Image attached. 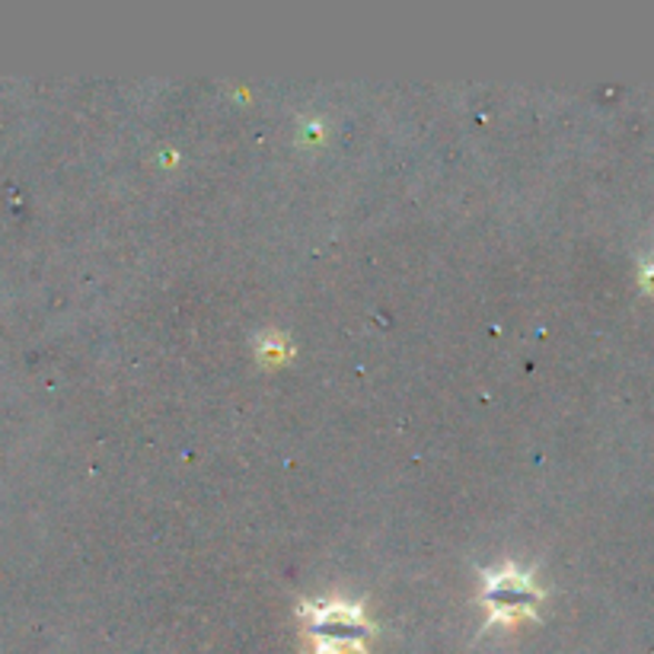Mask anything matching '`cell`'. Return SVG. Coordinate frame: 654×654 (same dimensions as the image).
Instances as JSON below:
<instances>
[{"label":"cell","instance_id":"obj_1","mask_svg":"<svg viewBox=\"0 0 654 654\" xmlns=\"http://www.w3.org/2000/svg\"><path fill=\"white\" fill-rule=\"evenodd\" d=\"M306 626L313 642L320 645V654H342L358 648L368 635L364 616L358 606L349 604H316L303 610Z\"/></svg>","mask_w":654,"mask_h":654},{"label":"cell","instance_id":"obj_2","mask_svg":"<svg viewBox=\"0 0 654 654\" xmlns=\"http://www.w3.org/2000/svg\"><path fill=\"white\" fill-rule=\"evenodd\" d=\"M540 601V591L533 587V581L517 569H502L495 575H489L485 584V604L492 606L495 620H511V616H524Z\"/></svg>","mask_w":654,"mask_h":654}]
</instances>
